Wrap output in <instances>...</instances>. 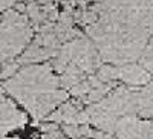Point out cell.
I'll return each instance as SVG.
<instances>
[{"label":"cell","mask_w":153,"mask_h":139,"mask_svg":"<svg viewBox=\"0 0 153 139\" xmlns=\"http://www.w3.org/2000/svg\"><path fill=\"white\" fill-rule=\"evenodd\" d=\"M98 20L86 26L103 61L126 64L139 60L153 35V0H103L94 3Z\"/></svg>","instance_id":"6da1fadb"},{"label":"cell","mask_w":153,"mask_h":139,"mask_svg":"<svg viewBox=\"0 0 153 139\" xmlns=\"http://www.w3.org/2000/svg\"><path fill=\"white\" fill-rule=\"evenodd\" d=\"M6 93L25 107L34 119H45L69 99V92L60 86V78L49 63L26 64L3 84Z\"/></svg>","instance_id":"7a4b0ae2"},{"label":"cell","mask_w":153,"mask_h":139,"mask_svg":"<svg viewBox=\"0 0 153 139\" xmlns=\"http://www.w3.org/2000/svg\"><path fill=\"white\" fill-rule=\"evenodd\" d=\"M34 37V26L26 14L11 8L0 23V63L19 57Z\"/></svg>","instance_id":"3957f363"},{"label":"cell","mask_w":153,"mask_h":139,"mask_svg":"<svg viewBox=\"0 0 153 139\" xmlns=\"http://www.w3.org/2000/svg\"><path fill=\"white\" fill-rule=\"evenodd\" d=\"M26 113L19 110V107L12 103V99L6 95V90L0 84V136H6L12 130L26 125Z\"/></svg>","instance_id":"277c9868"},{"label":"cell","mask_w":153,"mask_h":139,"mask_svg":"<svg viewBox=\"0 0 153 139\" xmlns=\"http://www.w3.org/2000/svg\"><path fill=\"white\" fill-rule=\"evenodd\" d=\"M115 133L118 139H153V119H144L136 115L123 116Z\"/></svg>","instance_id":"5b68a950"},{"label":"cell","mask_w":153,"mask_h":139,"mask_svg":"<svg viewBox=\"0 0 153 139\" xmlns=\"http://www.w3.org/2000/svg\"><path fill=\"white\" fill-rule=\"evenodd\" d=\"M118 80L126 86L141 87L149 84V81L152 80V73L147 69H144L139 63L133 61L118 66Z\"/></svg>","instance_id":"8992f818"},{"label":"cell","mask_w":153,"mask_h":139,"mask_svg":"<svg viewBox=\"0 0 153 139\" xmlns=\"http://www.w3.org/2000/svg\"><path fill=\"white\" fill-rule=\"evenodd\" d=\"M78 101L80 99H75V101L68 99L66 103L60 104L52 113H49L46 116V119L51 122H57V124H72L76 113L81 110V104Z\"/></svg>","instance_id":"52a82bcc"},{"label":"cell","mask_w":153,"mask_h":139,"mask_svg":"<svg viewBox=\"0 0 153 139\" xmlns=\"http://www.w3.org/2000/svg\"><path fill=\"white\" fill-rule=\"evenodd\" d=\"M97 77L103 81V83H113L118 80V66L117 64H101L97 70Z\"/></svg>","instance_id":"ba28073f"},{"label":"cell","mask_w":153,"mask_h":139,"mask_svg":"<svg viewBox=\"0 0 153 139\" xmlns=\"http://www.w3.org/2000/svg\"><path fill=\"white\" fill-rule=\"evenodd\" d=\"M20 66L22 64H20L19 61H12V60L2 63V66H0V67H2V69H0V80L6 81V80L12 78L20 70Z\"/></svg>","instance_id":"9c48e42d"},{"label":"cell","mask_w":153,"mask_h":139,"mask_svg":"<svg viewBox=\"0 0 153 139\" xmlns=\"http://www.w3.org/2000/svg\"><path fill=\"white\" fill-rule=\"evenodd\" d=\"M91 90H92V84H91V81L86 78V80H83V81H80V83H76L75 86H72L71 89H69V93H71L74 98H76V99L81 101Z\"/></svg>","instance_id":"30bf717a"},{"label":"cell","mask_w":153,"mask_h":139,"mask_svg":"<svg viewBox=\"0 0 153 139\" xmlns=\"http://www.w3.org/2000/svg\"><path fill=\"white\" fill-rule=\"evenodd\" d=\"M139 64H141L144 69H147L150 73H153V46H147L144 49V52L139 57Z\"/></svg>","instance_id":"8fae6325"},{"label":"cell","mask_w":153,"mask_h":139,"mask_svg":"<svg viewBox=\"0 0 153 139\" xmlns=\"http://www.w3.org/2000/svg\"><path fill=\"white\" fill-rule=\"evenodd\" d=\"M17 0H0V12H5L11 8H14Z\"/></svg>","instance_id":"7c38bea8"},{"label":"cell","mask_w":153,"mask_h":139,"mask_svg":"<svg viewBox=\"0 0 153 139\" xmlns=\"http://www.w3.org/2000/svg\"><path fill=\"white\" fill-rule=\"evenodd\" d=\"M92 139H117L113 136V133H106V132H101V130H95V135Z\"/></svg>","instance_id":"4fadbf2b"},{"label":"cell","mask_w":153,"mask_h":139,"mask_svg":"<svg viewBox=\"0 0 153 139\" xmlns=\"http://www.w3.org/2000/svg\"><path fill=\"white\" fill-rule=\"evenodd\" d=\"M58 129H60V127H58L57 122H51V124H43V125H42V130H43L45 133L55 132V130H58Z\"/></svg>","instance_id":"5bb4252c"},{"label":"cell","mask_w":153,"mask_h":139,"mask_svg":"<svg viewBox=\"0 0 153 139\" xmlns=\"http://www.w3.org/2000/svg\"><path fill=\"white\" fill-rule=\"evenodd\" d=\"M150 40H152V46H153V35H152V38H150Z\"/></svg>","instance_id":"9a60e30c"},{"label":"cell","mask_w":153,"mask_h":139,"mask_svg":"<svg viewBox=\"0 0 153 139\" xmlns=\"http://www.w3.org/2000/svg\"><path fill=\"white\" fill-rule=\"evenodd\" d=\"M2 18H3V16H0V23H2Z\"/></svg>","instance_id":"2e32d148"},{"label":"cell","mask_w":153,"mask_h":139,"mask_svg":"<svg viewBox=\"0 0 153 139\" xmlns=\"http://www.w3.org/2000/svg\"><path fill=\"white\" fill-rule=\"evenodd\" d=\"M0 69H2V67H0Z\"/></svg>","instance_id":"e0dca14e"}]
</instances>
